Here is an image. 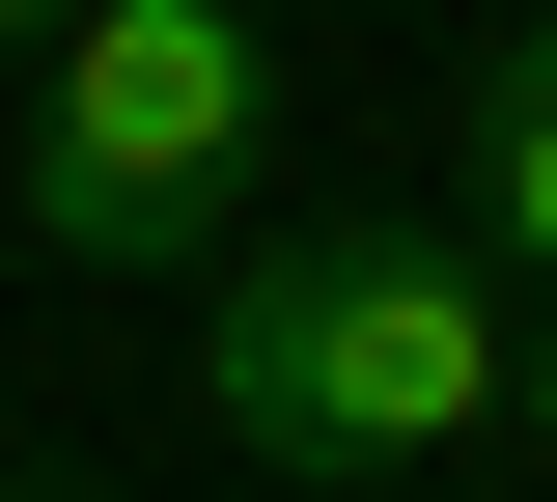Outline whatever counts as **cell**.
Listing matches in <instances>:
<instances>
[{
  "label": "cell",
  "mask_w": 557,
  "mask_h": 502,
  "mask_svg": "<svg viewBox=\"0 0 557 502\" xmlns=\"http://www.w3.org/2000/svg\"><path fill=\"white\" fill-rule=\"evenodd\" d=\"M446 223L557 307V28H474V57H446Z\"/></svg>",
  "instance_id": "obj_3"
},
{
  "label": "cell",
  "mask_w": 557,
  "mask_h": 502,
  "mask_svg": "<svg viewBox=\"0 0 557 502\" xmlns=\"http://www.w3.org/2000/svg\"><path fill=\"white\" fill-rule=\"evenodd\" d=\"M251 140H278L251 0H57V28H28L0 223H28L57 280H196L223 223H251Z\"/></svg>",
  "instance_id": "obj_2"
},
{
  "label": "cell",
  "mask_w": 557,
  "mask_h": 502,
  "mask_svg": "<svg viewBox=\"0 0 557 502\" xmlns=\"http://www.w3.org/2000/svg\"><path fill=\"white\" fill-rule=\"evenodd\" d=\"M28 28H57V0H0V57H28Z\"/></svg>",
  "instance_id": "obj_5"
},
{
  "label": "cell",
  "mask_w": 557,
  "mask_h": 502,
  "mask_svg": "<svg viewBox=\"0 0 557 502\" xmlns=\"http://www.w3.org/2000/svg\"><path fill=\"white\" fill-rule=\"evenodd\" d=\"M502 363H530V307H502L474 223H307V252H223L196 280V419L251 475H307V502L446 475L502 419Z\"/></svg>",
  "instance_id": "obj_1"
},
{
  "label": "cell",
  "mask_w": 557,
  "mask_h": 502,
  "mask_svg": "<svg viewBox=\"0 0 557 502\" xmlns=\"http://www.w3.org/2000/svg\"><path fill=\"white\" fill-rule=\"evenodd\" d=\"M502 419H530V446H557V335H530V363H502Z\"/></svg>",
  "instance_id": "obj_4"
},
{
  "label": "cell",
  "mask_w": 557,
  "mask_h": 502,
  "mask_svg": "<svg viewBox=\"0 0 557 502\" xmlns=\"http://www.w3.org/2000/svg\"><path fill=\"white\" fill-rule=\"evenodd\" d=\"M0 502H84V475H0Z\"/></svg>",
  "instance_id": "obj_6"
}]
</instances>
